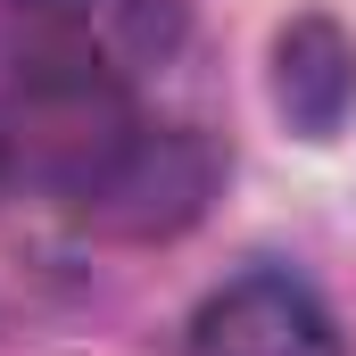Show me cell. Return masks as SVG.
<instances>
[{
  "instance_id": "1",
  "label": "cell",
  "mask_w": 356,
  "mask_h": 356,
  "mask_svg": "<svg viewBox=\"0 0 356 356\" xmlns=\"http://www.w3.org/2000/svg\"><path fill=\"white\" fill-rule=\"evenodd\" d=\"M182 356H348V348H340V332H332V315L307 282L241 273L191 315Z\"/></svg>"
},
{
  "instance_id": "2",
  "label": "cell",
  "mask_w": 356,
  "mask_h": 356,
  "mask_svg": "<svg viewBox=\"0 0 356 356\" xmlns=\"http://www.w3.org/2000/svg\"><path fill=\"white\" fill-rule=\"evenodd\" d=\"M273 99L298 133H332L356 99V50L332 17H298L273 50Z\"/></svg>"
}]
</instances>
